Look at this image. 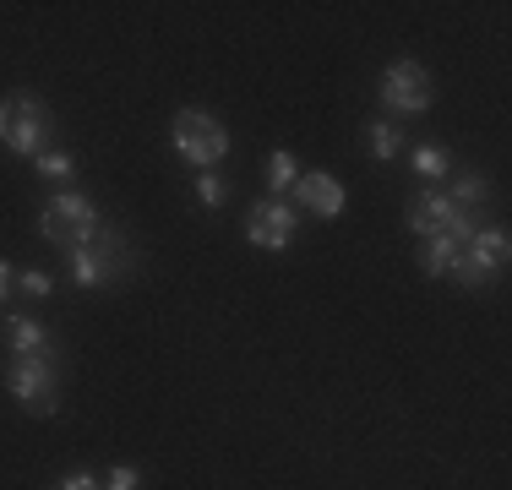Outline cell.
Here are the masks:
<instances>
[{"label": "cell", "mask_w": 512, "mask_h": 490, "mask_svg": "<svg viewBox=\"0 0 512 490\" xmlns=\"http://www.w3.org/2000/svg\"><path fill=\"white\" fill-rule=\"evenodd\" d=\"M55 490H104V485H99V480H93V474H88V469H77V474H66V480H60Z\"/></svg>", "instance_id": "cell-21"}, {"label": "cell", "mask_w": 512, "mask_h": 490, "mask_svg": "<svg viewBox=\"0 0 512 490\" xmlns=\"http://www.w3.org/2000/svg\"><path fill=\"white\" fill-rule=\"evenodd\" d=\"M104 490H142V474H137V469H126V463H120V469H109Z\"/></svg>", "instance_id": "cell-20"}, {"label": "cell", "mask_w": 512, "mask_h": 490, "mask_svg": "<svg viewBox=\"0 0 512 490\" xmlns=\"http://www.w3.org/2000/svg\"><path fill=\"white\" fill-rule=\"evenodd\" d=\"M295 180H300L295 153H284V147H278V153L267 158V191H295Z\"/></svg>", "instance_id": "cell-15"}, {"label": "cell", "mask_w": 512, "mask_h": 490, "mask_svg": "<svg viewBox=\"0 0 512 490\" xmlns=\"http://www.w3.org/2000/svg\"><path fill=\"white\" fill-rule=\"evenodd\" d=\"M6 354H11V360H50V354H55V338L44 333L33 316L11 311V316H6Z\"/></svg>", "instance_id": "cell-11"}, {"label": "cell", "mask_w": 512, "mask_h": 490, "mask_svg": "<svg viewBox=\"0 0 512 490\" xmlns=\"http://www.w3.org/2000/svg\"><path fill=\"white\" fill-rule=\"evenodd\" d=\"M126 273H131V251H126V240H120L115 229H99L93 245L71 251V278H77L82 289H109Z\"/></svg>", "instance_id": "cell-4"}, {"label": "cell", "mask_w": 512, "mask_h": 490, "mask_svg": "<svg viewBox=\"0 0 512 490\" xmlns=\"http://www.w3.org/2000/svg\"><path fill=\"white\" fill-rule=\"evenodd\" d=\"M295 202L306 207V213H316V218H338V213H344V186H338L327 169H300Z\"/></svg>", "instance_id": "cell-10"}, {"label": "cell", "mask_w": 512, "mask_h": 490, "mask_svg": "<svg viewBox=\"0 0 512 490\" xmlns=\"http://www.w3.org/2000/svg\"><path fill=\"white\" fill-rule=\"evenodd\" d=\"M414 175H420V180H447V175H453L447 147H414Z\"/></svg>", "instance_id": "cell-14"}, {"label": "cell", "mask_w": 512, "mask_h": 490, "mask_svg": "<svg viewBox=\"0 0 512 490\" xmlns=\"http://www.w3.org/2000/svg\"><path fill=\"white\" fill-rule=\"evenodd\" d=\"M39 229H44V240L66 245V256H71V251H82V245L99 240L104 218H99V207H93L88 196H77V191H55L50 202H44V213H39Z\"/></svg>", "instance_id": "cell-2"}, {"label": "cell", "mask_w": 512, "mask_h": 490, "mask_svg": "<svg viewBox=\"0 0 512 490\" xmlns=\"http://www.w3.org/2000/svg\"><path fill=\"white\" fill-rule=\"evenodd\" d=\"M365 147H371V158H398V147H404V131L393 126V120H371V126H365Z\"/></svg>", "instance_id": "cell-13"}, {"label": "cell", "mask_w": 512, "mask_h": 490, "mask_svg": "<svg viewBox=\"0 0 512 490\" xmlns=\"http://www.w3.org/2000/svg\"><path fill=\"white\" fill-rule=\"evenodd\" d=\"M169 142H175V153L186 158V164H197V169H213L218 158L229 153L224 120L202 115V109H180V115L169 120Z\"/></svg>", "instance_id": "cell-3"}, {"label": "cell", "mask_w": 512, "mask_h": 490, "mask_svg": "<svg viewBox=\"0 0 512 490\" xmlns=\"http://www.w3.org/2000/svg\"><path fill=\"white\" fill-rule=\"evenodd\" d=\"M447 202L463 207V213H474V207L485 202V180H480V175H458V180H453V191H447Z\"/></svg>", "instance_id": "cell-16"}, {"label": "cell", "mask_w": 512, "mask_h": 490, "mask_svg": "<svg viewBox=\"0 0 512 490\" xmlns=\"http://www.w3.org/2000/svg\"><path fill=\"white\" fill-rule=\"evenodd\" d=\"M404 224H409L420 240H431V235H458V240H469V235H474V213L453 207V202H447V191H414Z\"/></svg>", "instance_id": "cell-6"}, {"label": "cell", "mask_w": 512, "mask_h": 490, "mask_svg": "<svg viewBox=\"0 0 512 490\" xmlns=\"http://www.w3.org/2000/svg\"><path fill=\"white\" fill-rule=\"evenodd\" d=\"M458 235H431L420 245V267L425 273H453V256H458Z\"/></svg>", "instance_id": "cell-12"}, {"label": "cell", "mask_w": 512, "mask_h": 490, "mask_svg": "<svg viewBox=\"0 0 512 490\" xmlns=\"http://www.w3.org/2000/svg\"><path fill=\"white\" fill-rule=\"evenodd\" d=\"M0 142H6L17 158L50 153V142H55V115L39 104V98H28V93L0 98Z\"/></svg>", "instance_id": "cell-1"}, {"label": "cell", "mask_w": 512, "mask_h": 490, "mask_svg": "<svg viewBox=\"0 0 512 490\" xmlns=\"http://www.w3.org/2000/svg\"><path fill=\"white\" fill-rule=\"evenodd\" d=\"M17 289L28 294V300H50V294H55V278L44 273V267H22V273H17Z\"/></svg>", "instance_id": "cell-19"}, {"label": "cell", "mask_w": 512, "mask_h": 490, "mask_svg": "<svg viewBox=\"0 0 512 490\" xmlns=\"http://www.w3.org/2000/svg\"><path fill=\"white\" fill-rule=\"evenodd\" d=\"M295 229H300V207L278 202V196H267V202H256L246 213V240L256 251H284V245L295 240Z\"/></svg>", "instance_id": "cell-9"}, {"label": "cell", "mask_w": 512, "mask_h": 490, "mask_svg": "<svg viewBox=\"0 0 512 490\" xmlns=\"http://www.w3.org/2000/svg\"><path fill=\"white\" fill-rule=\"evenodd\" d=\"M33 164H39V175H44V180H71V175H77V158H71V153H60V147H50V153H39Z\"/></svg>", "instance_id": "cell-17"}, {"label": "cell", "mask_w": 512, "mask_h": 490, "mask_svg": "<svg viewBox=\"0 0 512 490\" xmlns=\"http://www.w3.org/2000/svg\"><path fill=\"white\" fill-rule=\"evenodd\" d=\"M6 392L33 414H55L60 409V382L50 360H11L6 365Z\"/></svg>", "instance_id": "cell-8"}, {"label": "cell", "mask_w": 512, "mask_h": 490, "mask_svg": "<svg viewBox=\"0 0 512 490\" xmlns=\"http://www.w3.org/2000/svg\"><path fill=\"white\" fill-rule=\"evenodd\" d=\"M431 98H436V82L420 60H393V66L382 71V104L387 109H398V115H425Z\"/></svg>", "instance_id": "cell-7"}, {"label": "cell", "mask_w": 512, "mask_h": 490, "mask_svg": "<svg viewBox=\"0 0 512 490\" xmlns=\"http://www.w3.org/2000/svg\"><path fill=\"white\" fill-rule=\"evenodd\" d=\"M11 289H17V267L0 262V305H6V294H11Z\"/></svg>", "instance_id": "cell-22"}, {"label": "cell", "mask_w": 512, "mask_h": 490, "mask_svg": "<svg viewBox=\"0 0 512 490\" xmlns=\"http://www.w3.org/2000/svg\"><path fill=\"white\" fill-rule=\"evenodd\" d=\"M507 256H512L507 229H480V235H469V240L458 245L453 273H447V278H458L463 289H485V284H491V278L507 267Z\"/></svg>", "instance_id": "cell-5"}, {"label": "cell", "mask_w": 512, "mask_h": 490, "mask_svg": "<svg viewBox=\"0 0 512 490\" xmlns=\"http://www.w3.org/2000/svg\"><path fill=\"white\" fill-rule=\"evenodd\" d=\"M197 202L202 207H224L229 202V180L213 175V169H202V175H197Z\"/></svg>", "instance_id": "cell-18"}]
</instances>
